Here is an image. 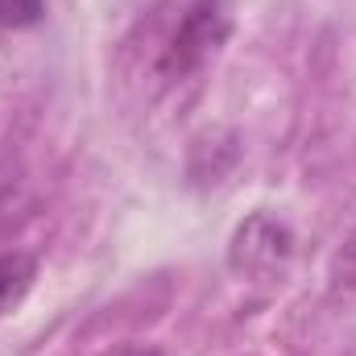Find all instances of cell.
Masks as SVG:
<instances>
[{
  "mask_svg": "<svg viewBox=\"0 0 356 356\" xmlns=\"http://www.w3.org/2000/svg\"><path fill=\"white\" fill-rule=\"evenodd\" d=\"M46 17V0H0V29H29Z\"/></svg>",
  "mask_w": 356,
  "mask_h": 356,
  "instance_id": "cell-6",
  "label": "cell"
},
{
  "mask_svg": "<svg viewBox=\"0 0 356 356\" xmlns=\"http://www.w3.org/2000/svg\"><path fill=\"white\" fill-rule=\"evenodd\" d=\"M33 211L25 178L13 175V166H0V241H8Z\"/></svg>",
  "mask_w": 356,
  "mask_h": 356,
  "instance_id": "cell-4",
  "label": "cell"
},
{
  "mask_svg": "<svg viewBox=\"0 0 356 356\" xmlns=\"http://www.w3.org/2000/svg\"><path fill=\"white\" fill-rule=\"evenodd\" d=\"M327 298L336 307L356 311V224H353V232L344 236V245L336 249L332 266H327Z\"/></svg>",
  "mask_w": 356,
  "mask_h": 356,
  "instance_id": "cell-5",
  "label": "cell"
},
{
  "mask_svg": "<svg viewBox=\"0 0 356 356\" xmlns=\"http://www.w3.org/2000/svg\"><path fill=\"white\" fill-rule=\"evenodd\" d=\"M228 0H158L141 21V54L154 83L175 88L199 75L207 58L228 42Z\"/></svg>",
  "mask_w": 356,
  "mask_h": 356,
  "instance_id": "cell-1",
  "label": "cell"
},
{
  "mask_svg": "<svg viewBox=\"0 0 356 356\" xmlns=\"http://www.w3.org/2000/svg\"><path fill=\"white\" fill-rule=\"evenodd\" d=\"M120 356H166V353H158V348H129V353H120Z\"/></svg>",
  "mask_w": 356,
  "mask_h": 356,
  "instance_id": "cell-7",
  "label": "cell"
},
{
  "mask_svg": "<svg viewBox=\"0 0 356 356\" xmlns=\"http://www.w3.org/2000/svg\"><path fill=\"white\" fill-rule=\"evenodd\" d=\"M294 257V232L286 220L269 216V211H253L236 232H232V245H228V266L241 277H282L286 266Z\"/></svg>",
  "mask_w": 356,
  "mask_h": 356,
  "instance_id": "cell-2",
  "label": "cell"
},
{
  "mask_svg": "<svg viewBox=\"0 0 356 356\" xmlns=\"http://www.w3.org/2000/svg\"><path fill=\"white\" fill-rule=\"evenodd\" d=\"M38 282V257L33 253H0V315L13 311Z\"/></svg>",
  "mask_w": 356,
  "mask_h": 356,
  "instance_id": "cell-3",
  "label": "cell"
}]
</instances>
